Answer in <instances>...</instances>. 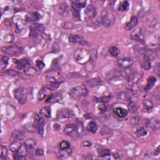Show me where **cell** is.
<instances>
[{
  "label": "cell",
  "instance_id": "1",
  "mask_svg": "<svg viewBox=\"0 0 160 160\" xmlns=\"http://www.w3.org/2000/svg\"><path fill=\"white\" fill-rule=\"evenodd\" d=\"M88 95V90L84 85L76 86L71 89L69 95L75 99H79L83 97H86Z\"/></svg>",
  "mask_w": 160,
  "mask_h": 160
},
{
  "label": "cell",
  "instance_id": "2",
  "mask_svg": "<svg viewBox=\"0 0 160 160\" xmlns=\"http://www.w3.org/2000/svg\"><path fill=\"white\" fill-rule=\"evenodd\" d=\"M74 57L76 61L81 63V64H85L88 62L90 58V53L87 49H78L76 50L74 53Z\"/></svg>",
  "mask_w": 160,
  "mask_h": 160
},
{
  "label": "cell",
  "instance_id": "3",
  "mask_svg": "<svg viewBox=\"0 0 160 160\" xmlns=\"http://www.w3.org/2000/svg\"><path fill=\"white\" fill-rule=\"evenodd\" d=\"M1 50L5 54L11 56H18L23 52V48L16 45L10 46H4L1 48Z\"/></svg>",
  "mask_w": 160,
  "mask_h": 160
},
{
  "label": "cell",
  "instance_id": "4",
  "mask_svg": "<svg viewBox=\"0 0 160 160\" xmlns=\"http://www.w3.org/2000/svg\"><path fill=\"white\" fill-rule=\"evenodd\" d=\"M15 97L19 104L24 105L27 100V94L26 90L21 87L17 88L15 91Z\"/></svg>",
  "mask_w": 160,
  "mask_h": 160
},
{
  "label": "cell",
  "instance_id": "5",
  "mask_svg": "<svg viewBox=\"0 0 160 160\" xmlns=\"http://www.w3.org/2000/svg\"><path fill=\"white\" fill-rule=\"evenodd\" d=\"M74 116V113L71 109H59L57 113V119L59 121H64L72 118Z\"/></svg>",
  "mask_w": 160,
  "mask_h": 160
},
{
  "label": "cell",
  "instance_id": "6",
  "mask_svg": "<svg viewBox=\"0 0 160 160\" xmlns=\"http://www.w3.org/2000/svg\"><path fill=\"white\" fill-rule=\"evenodd\" d=\"M101 21L103 26H105V27H109L115 24L116 22V17L111 13H106L103 16Z\"/></svg>",
  "mask_w": 160,
  "mask_h": 160
},
{
  "label": "cell",
  "instance_id": "7",
  "mask_svg": "<svg viewBox=\"0 0 160 160\" xmlns=\"http://www.w3.org/2000/svg\"><path fill=\"white\" fill-rule=\"evenodd\" d=\"M29 35L31 37H36L39 33H41L45 30L44 26L41 24H33L29 27Z\"/></svg>",
  "mask_w": 160,
  "mask_h": 160
},
{
  "label": "cell",
  "instance_id": "8",
  "mask_svg": "<svg viewBox=\"0 0 160 160\" xmlns=\"http://www.w3.org/2000/svg\"><path fill=\"white\" fill-rule=\"evenodd\" d=\"M141 59H140V63H141V68L145 70H149L151 68V63L149 56L143 53L139 56Z\"/></svg>",
  "mask_w": 160,
  "mask_h": 160
},
{
  "label": "cell",
  "instance_id": "9",
  "mask_svg": "<svg viewBox=\"0 0 160 160\" xmlns=\"http://www.w3.org/2000/svg\"><path fill=\"white\" fill-rule=\"evenodd\" d=\"M68 40L70 43H74V44H75V43H78V44L82 45H86L89 44L82 36L78 35L71 34L69 36Z\"/></svg>",
  "mask_w": 160,
  "mask_h": 160
},
{
  "label": "cell",
  "instance_id": "10",
  "mask_svg": "<svg viewBox=\"0 0 160 160\" xmlns=\"http://www.w3.org/2000/svg\"><path fill=\"white\" fill-rule=\"evenodd\" d=\"M133 60L130 58H123L119 59L118 61L119 67L123 69L129 68L133 65Z\"/></svg>",
  "mask_w": 160,
  "mask_h": 160
},
{
  "label": "cell",
  "instance_id": "11",
  "mask_svg": "<svg viewBox=\"0 0 160 160\" xmlns=\"http://www.w3.org/2000/svg\"><path fill=\"white\" fill-rule=\"evenodd\" d=\"M142 74L139 72H133L128 76V83L130 84L136 85L141 80Z\"/></svg>",
  "mask_w": 160,
  "mask_h": 160
},
{
  "label": "cell",
  "instance_id": "12",
  "mask_svg": "<svg viewBox=\"0 0 160 160\" xmlns=\"http://www.w3.org/2000/svg\"><path fill=\"white\" fill-rule=\"evenodd\" d=\"M41 19V15L38 12H31L25 16V19L27 22H36Z\"/></svg>",
  "mask_w": 160,
  "mask_h": 160
},
{
  "label": "cell",
  "instance_id": "13",
  "mask_svg": "<svg viewBox=\"0 0 160 160\" xmlns=\"http://www.w3.org/2000/svg\"><path fill=\"white\" fill-rule=\"evenodd\" d=\"M52 89L48 87H45L42 88L38 93V99L39 101L44 99L45 98H47L50 95H51Z\"/></svg>",
  "mask_w": 160,
  "mask_h": 160
},
{
  "label": "cell",
  "instance_id": "14",
  "mask_svg": "<svg viewBox=\"0 0 160 160\" xmlns=\"http://www.w3.org/2000/svg\"><path fill=\"white\" fill-rule=\"evenodd\" d=\"M138 18L135 16H133L131 18V19H130L125 25L126 30H127V31H130V30L135 28L136 26V25H138Z\"/></svg>",
  "mask_w": 160,
  "mask_h": 160
},
{
  "label": "cell",
  "instance_id": "15",
  "mask_svg": "<svg viewBox=\"0 0 160 160\" xmlns=\"http://www.w3.org/2000/svg\"><path fill=\"white\" fill-rule=\"evenodd\" d=\"M85 15L86 17L91 18L96 15V8L93 5H89L86 8L85 10Z\"/></svg>",
  "mask_w": 160,
  "mask_h": 160
},
{
  "label": "cell",
  "instance_id": "16",
  "mask_svg": "<svg viewBox=\"0 0 160 160\" xmlns=\"http://www.w3.org/2000/svg\"><path fill=\"white\" fill-rule=\"evenodd\" d=\"M30 65V60L28 58H22L18 61L16 63V67L19 70L25 69Z\"/></svg>",
  "mask_w": 160,
  "mask_h": 160
},
{
  "label": "cell",
  "instance_id": "17",
  "mask_svg": "<svg viewBox=\"0 0 160 160\" xmlns=\"http://www.w3.org/2000/svg\"><path fill=\"white\" fill-rule=\"evenodd\" d=\"M131 38L136 41H143V35L141 29L138 28L135 29L131 35Z\"/></svg>",
  "mask_w": 160,
  "mask_h": 160
},
{
  "label": "cell",
  "instance_id": "18",
  "mask_svg": "<svg viewBox=\"0 0 160 160\" xmlns=\"http://www.w3.org/2000/svg\"><path fill=\"white\" fill-rule=\"evenodd\" d=\"M85 84L88 86L89 87H95V86H97L99 85H101L102 84V81L101 79L99 78H93L91 79L87 80L85 82Z\"/></svg>",
  "mask_w": 160,
  "mask_h": 160
},
{
  "label": "cell",
  "instance_id": "19",
  "mask_svg": "<svg viewBox=\"0 0 160 160\" xmlns=\"http://www.w3.org/2000/svg\"><path fill=\"white\" fill-rule=\"evenodd\" d=\"M71 9L73 18H74L76 21H80V20H81V17H80V9L73 4V3H72Z\"/></svg>",
  "mask_w": 160,
  "mask_h": 160
},
{
  "label": "cell",
  "instance_id": "20",
  "mask_svg": "<svg viewBox=\"0 0 160 160\" xmlns=\"http://www.w3.org/2000/svg\"><path fill=\"white\" fill-rule=\"evenodd\" d=\"M76 125L75 124H68L65 126L64 128V133L66 136L71 135L73 133L75 132Z\"/></svg>",
  "mask_w": 160,
  "mask_h": 160
},
{
  "label": "cell",
  "instance_id": "21",
  "mask_svg": "<svg viewBox=\"0 0 160 160\" xmlns=\"http://www.w3.org/2000/svg\"><path fill=\"white\" fill-rule=\"evenodd\" d=\"M146 25L149 28H155L158 24V21L154 16H149L146 19Z\"/></svg>",
  "mask_w": 160,
  "mask_h": 160
},
{
  "label": "cell",
  "instance_id": "22",
  "mask_svg": "<svg viewBox=\"0 0 160 160\" xmlns=\"http://www.w3.org/2000/svg\"><path fill=\"white\" fill-rule=\"evenodd\" d=\"M36 145V140L33 138H29L27 139L25 142V145L26 146V147L28 148L29 150V152L31 151L32 150L34 149L35 146Z\"/></svg>",
  "mask_w": 160,
  "mask_h": 160
},
{
  "label": "cell",
  "instance_id": "23",
  "mask_svg": "<svg viewBox=\"0 0 160 160\" xmlns=\"http://www.w3.org/2000/svg\"><path fill=\"white\" fill-rule=\"evenodd\" d=\"M156 83V78L155 76H150V77L148 79L147 84H146L145 90L146 91H148L149 90L151 89L153 86H154L155 84Z\"/></svg>",
  "mask_w": 160,
  "mask_h": 160
},
{
  "label": "cell",
  "instance_id": "24",
  "mask_svg": "<svg viewBox=\"0 0 160 160\" xmlns=\"http://www.w3.org/2000/svg\"><path fill=\"white\" fill-rule=\"evenodd\" d=\"M11 137L15 141H22L25 138V136L23 133L19 131H18V130H15L12 133Z\"/></svg>",
  "mask_w": 160,
  "mask_h": 160
},
{
  "label": "cell",
  "instance_id": "25",
  "mask_svg": "<svg viewBox=\"0 0 160 160\" xmlns=\"http://www.w3.org/2000/svg\"><path fill=\"white\" fill-rule=\"evenodd\" d=\"M87 130L93 134H95L98 130V126L96 123L94 121H90L87 125Z\"/></svg>",
  "mask_w": 160,
  "mask_h": 160
},
{
  "label": "cell",
  "instance_id": "26",
  "mask_svg": "<svg viewBox=\"0 0 160 160\" xmlns=\"http://www.w3.org/2000/svg\"><path fill=\"white\" fill-rule=\"evenodd\" d=\"M118 99L121 100V101H131V95H129V93H126V92H121L119 93V95H118Z\"/></svg>",
  "mask_w": 160,
  "mask_h": 160
},
{
  "label": "cell",
  "instance_id": "27",
  "mask_svg": "<svg viewBox=\"0 0 160 160\" xmlns=\"http://www.w3.org/2000/svg\"><path fill=\"white\" fill-rule=\"evenodd\" d=\"M114 112L119 118H124L128 115V111L123 108H116L115 109Z\"/></svg>",
  "mask_w": 160,
  "mask_h": 160
},
{
  "label": "cell",
  "instance_id": "28",
  "mask_svg": "<svg viewBox=\"0 0 160 160\" xmlns=\"http://www.w3.org/2000/svg\"><path fill=\"white\" fill-rule=\"evenodd\" d=\"M59 13L62 16H66L68 13V6L66 3H62L59 6Z\"/></svg>",
  "mask_w": 160,
  "mask_h": 160
},
{
  "label": "cell",
  "instance_id": "29",
  "mask_svg": "<svg viewBox=\"0 0 160 160\" xmlns=\"http://www.w3.org/2000/svg\"><path fill=\"white\" fill-rule=\"evenodd\" d=\"M21 146L22 145L20 143V141H15L10 145L9 148L11 151L16 153L19 149V148L21 147Z\"/></svg>",
  "mask_w": 160,
  "mask_h": 160
},
{
  "label": "cell",
  "instance_id": "30",
  "mask_svg": "<svg viewBox=\"0 0 160 160\" xmlns=\"http://www.w3.org/2000/svg\"><path fill=\"white\" fill-rule=\"evenodd\" d=\"M147 125L148 126L152 128L154 130H157L159 128L160 123L158 119H151L149 120Z\"/></svg>",
  "mask_w": 160,
  "mask_h": 160
},
{
  "label": "cell",
  "instance_id": "31",
  "mask_svg": "<svg viewBox=\"0 0 160 160\" xmlns=\"http://www.w3.org/2000/svg\"><path fill=\"white\" fill-rule=\"evenodd\" d=\"M40 114L42 116H45L46 118H50L51 117V108L49 106H46V107L43 108L41 110H40Z\"/></svg>",
  "mask_w": 160,
  "mask_h": 160
},
{
  "label": "cell",
  "instance_id": "32",
  "mask_svg": "<svg viewBox=\"0 0 160 160\" xmlns=\"http://www.w3.org/2000/svg\"><path fill=\"white\" fill-rule=\"evenodd\" d=\"M143 106H144V109H145L146 111L148 112H151L153 104L151 101H150L149 99H145L143 101Z\"/></svg>",
  "mask_w": 160,
  "mask_h": 160
},
{
  "label": "cell",
  "instance_id": "33",
  "mask_svg": "<svg viewBox=\"0 0 160 160\" xmlns=\"http://www.w3.org/2000/svg\"><path fill=\"white\" fill-rule=\"evenodd\" d=\"M48 81L51 83V86L53 88H58L59 85L61 84L62 81H58L57 79L53 77H49L48 79Z\"/></svg>",
  "mask_w": 160,
  "mask_h": 160
},
{
  "label": "cell",
  "instance_id": "34",
  "mask_svg": "<svg viewBox=\"0 0 160 160\" xmlns=\"http://www.w3.org/2000/svg\"><path fill=\"white\" fill-rule=\"evenodd\" d=\"M37 129H38L39 135L41 136H43V134H44V129H45V121H43V119H41L38 123Z\"/></svg>",
  "mask_w": 160,
  "mask_h": 160
},
{
  "label": "cell",
  "instance_id": "35",
  "mask_svg": "<svg viewBox=\"0 0 160 160\" xmlns=\"http://www.w3.org/2000/svg\"><path fill=\"white\" fill-rule=\"evenodd\" d=\"M128 111L131 113H135L137 112L138 109V106L136 103L133 101H130L128 106Z\"/></svg>",
  "mask_w": 160,
  "mask_h": 160
},
{
  "label": "cell",
  "instance_id": "36",
  "mask_svg": "<svg viewBox=\"0 0 160 160\" xmlns=\"http://www.w3.org/2000/svg\"><path fill=\"white\" fill-rule=\"evenodd\" d=\"M111 98H112V95H109L108 96H102V97H100V98H96L95 101L98 103H108L109 101H111Z\"/></svg>",
  "mask_w": 160,
  "mask_h": 160
},
{
  "label": "cell",
  "instance_id": "37",
  "mask_svg": "<svg viewBox=\"0 0 160 160\" xmlns=\"http://www.w3.org/2000/svg\"><path fill=\"white\" fill-rule=\"evenodd\" d=\"M16 27L17 32L19 33H21V34L22 32H26V28L25 27L24 24L23 23L21 19H20L18 22H16Z\"/></svg>",
  "mask_w": 160,
  "mask_h": 160
},
{
  "label": "cell",
  "instance_id": "38",
  "mask_svg": "<svg viewBox=\"0 0 160 160\" xmlns=\"http://www.w3.org/2000/svg\"><path fill=\"white\" fill-rule=\"evenodd\" d=\"M60 96H60L59 94H58V93H56V94H55V95L51 94L46 98L45 102L46 103H52V102H55L56 101H58Z\"/></svg>",
  "mask_w": 160,
  "mask_h": 160
},
{
  "label": "cell",
  "instance_id": "39",
  "mask_svg": "<svg viewBox=\"0 0 160 160\" xmlns=\"http://www.w3.org/2000/svg\"><path fill=\"white\" fill-rule=\"evenodd\" d=\"M136 134L138 137H143L148 134V131L144 127H141L136 130Z\"/></svg>",
  "mask_w": 160,
  "mask_h": 160
},
{
  "label": "cell",
  "instance_id": "40",
  "mask_svg": "<svg viewBox=\"0 0 160 160\" xmlns=\"http://www.w3.org/2000/svg\"><path fill=\"white\" fill-rule=\"evenodd\" d=\"M109 51L111 55L114 58H118L120 53L119 50L115 46H113V47L110 48L109 49Z\"/></svg>",
  "mask_w": 160,
  "mask_h": 160
},
{
  "label": "cell",
  "instance_id": "41",
  "mask_svg": "<svg viewBox=\"0 0 160 160\" xmlns=\"http://www.w3.org/2000/svg\"><path fill=\"white\" fill-rule=\"evenodd\" d=\"M98 152V156L100 157H106V156H108L110 155L111 151L110 150L106 148H103L99 150Z\"/></svg>",
  "mask_w": 160,
  "mask_h": 160
},
{
  "label": "cell",
  "instance_id": "42",
  "mask_svg": "<svg viewBox=\"0 0 160 160\" xmlns=\"http://www.w3.org/2000/svg\"><path fill=\"white\" fill-rule=\"evenodd\" d=\"M129 2L127 1H125L122 2L121 4L119 5V6L118 7V9L119 11H127V10L129 9Z\"/></svg>",
  "mask_w": 160,
  "mask_h": 160
},
{
  "label": "cell",
  "instance_id": "43",
  "mask_svg": "<svg viewBox=\"0 0 160 160\" xmlns=\"http://www.w3.org/2000/svg\"><path fill=\"white\" fill-rule=\"evenodd\" d=\"M72 3H73L79 9H81L85 7L86 5V1H85V0H76V1H72Z\"/></svg>",
  "mask_w": 160,
  "mask_h": 160
},
{
  "label": "cell",
  "instance_id": "44",
  "mask_svg": "<svg viewBox=\"0 0 160 160\" xmlns=\"http://www.w3.org/2000/svg\"><path fill=\"white\" fill-rule=\"evenodd\" d=\"M36 69L34 67H29L25 71V73L28 76H33L36 74Z\"/></svg>",
  "mask_w": 160,
  "mask_h": 160
},
{
  "label": "cell",
  "instance_id": "45",
  "mask_svg": "<svg viewBox=\"0 0 160 160\" xmlns=\"http://www.w3.org/2000/svg\"><path fill=\"white\" fill-rule=\"evenodd\" d=\"M75 132L76 133V134L79 135H81L82 133L84 132V128H83V126L81 124V123H79V124L76 125V129H75Z\"/></svg>",
  "mask_w": 160,
  "mask_h": 160
},
{
  "label": "cell",
  "instance_id": "46",
  "mask_svg": "<svg viewBox=\"0 0 160 160\" xmlns=\"http://www.w3.org/2000/svg\"><path fill=\"white\" fill-rule=\"evenodd\" d=\"M69 147H70V144L66 141H63L59 144V148L61 150L67 149L69 148Z\"/></svg>",
  "mask_w": 160,
  "mask_h": 160
},
{
  "label": "cell",
  "instance_id": "47",
  "mask_svg": "<svg viewBox=\"0 0 160 160\" xmlns=\"http://www.w3.org/2000/svg\"><path fill=\"white\" fill-rule=\"evenodd\" d=\"M7 154H8V150L6 149L4 146H1V158H3L5 159L6 158V156H7Z\"/></svg>",
  "mask_w": 160,
  "mask_h": 160
},
{
  "label": "cell",
  "instance_id": "48",
  "mask_svg": "<svg viewBox=\"0 0 160 160\" xmlns=\"http://www.w3.org/2000/svg\"><path fill=\"white\" fill-rule=\"evenodd\" d=\"M140 121H141V119H140L139 118L137 117V116H136V117H133L131 119V121L132 125L134 126H138Z\"/></svg>",
  "mask_w": 160,
  "mask_h": 160
},
{
  "label": "cell",
  "instance_id": "49",
  "mask_svg": "<svg viewBox=\"0 0 160 160\" xmlns=\"http://www.w3.org/2000/svg\"><path fill=\"white\" fill-rule=\"evenodd\" d=\"M36 66H37V67H38L40 70L43 69V68H45V64L44 63V62L41 61V60H38V61H36Z\"/></svg>",
  "mask_w": 160,
  "mask_h": 160
},
{
  "label": "cell",
  "instance_id": "50",
  "mask_svg": "<svg viewBox=\"0 0 160 160\" xmlns=\"http://www.w3.org/2000/svg\"><path fill=\"white\" fill-rule=\"evenodd\" d=\"M63 28L66 29H70L73 28V25L71 23H69V22L64 23V24L63 25Z\"/></svg>",
  "mask_w": 160,
  "mask_h": 160
},
{
  "label": "cell",
  "instance_id": "51",
  "mask_svg": "<svg viewBox=\"0 0 160 160\" xmlns=\"http://www.w3.org/2000/svg\"><path fill=\"white\" fill-rule=\"evenodd\" d=\"M8 58L6 56H3L1 57V63L3 65H4L5 67H6V66L8 64Z\"/></svg>",
  "mask_w": 160,
  "mask_h": 160
},
{
  "label": "cell",
  "instance_id": "52",
  "mask_svg": "<svg viewBox=\"0 0 160 160\" xmlns=\"http://www.w3.org/2000/svg\"><path fill=\"white\" fill-rule=\"evenodd\" d=\"M14 158L15 159H17V160H24L26 159V158L25 156H22V155H20L18 153H16V154L14 155Z\"/></svg>",
  "mask_w": 160,
  "mask_h": 160
},
{
  "label": "cell",
  "instance_id": "53",
  "mask_svg": "<svg viewBox=\"0 0 160 160\" xmlns=\"http://www.w3.org/2000/svg\"><path fill=\"white\" fill-rule=\"evenodd\" d=\"M98 108L100 112H105L106 110V106L105 105H101L98 106Z\"/></svg>",
  "mask_w": 160,
  "mask_h": 160
},
{
  "label": "cell",
  "instance_id": "54",
  "mask_svg": "<svg viewBox=\"0 0 160 160\" xmlns=\"http://www.w3.org/2000/svg\"><path fill=\"white\" fill-rule=\"evenodd\" d=\"M35 154L36 156H43L44 155V152H43V150L41 149H37L35 151Z\"/></svg>",
  "mask_w": 160,
  "mask_h": 160
},
{
  "label": "cell",
  "instance_id": "55",
  "mask_svg": "<svg viewBox=\"0 0 160 160\" xmlns=\"http://www.w3.org/2000/svg\"><path fill=\"white\" fill-rule=\"evenodd\" d=\"M6 73H8V74H9V75H13V76H16V75L18 74V72L15 71V70H13V69H9L7 71H6Z\"/></svg>",
  "mask_w": 160,
  "mask_h": 160
},
{
  "label": "cell",
  "instance_id": "56",
  "mask_svg": "<svg viewBox=\"0 0 160 160\" xmlns=\"http://www.w3.org/2000/svg\"><path fill=\"white\" fill-rule=\"evenodd\" d=\"M155 71L156 73V75L158 76H160V67H159V63H158L156 65L155 68Z\"/></svg>",
  "mask_w": 160,
  "mask_h": 160
},
{
  "label": "cell",
  "instance_id": "57",
  "mask_svg": "<svg viewBox=\"0 0 160 160\" xmlns=\"http://www.w3.org/2000/svg\"><path fill=\"white\" fill-rule=\"evenodd\" d=\"M60 128H61V126H60V125L58 124V123H55V125L53 126V129L56 130V131H58Z\"/></svg>",
  "mask_w": 160,
  "mask_h": 160
},
{
  "label": "cell",
  "instance_id": "58",
  "mask_svg": "<svg viewBox=\"0 0 160 160\" xmlns=\"http://www.w3.org/2000/svg\"><path fill=\"white\" fill-rule=\"evenodd\" d=\"M159 154V146H158L157 148L155 150V156H158Z\"/></svg>",
  "mask_w": 160,
  "mask_h": 160
},
{
  "label": "cell",
  "instance_id": "59",
  "mask_svg": "<svg viewBox=\"0 0 160 160\" xmlns=\"http://www.w3.org/2000/svg\"><path fill=\"white\" fill-rule=\"evenodd\" d=\"M83 145L84 146H91V143L88 141H85V142H83Z\"/></svg>",
  "mask_w": 160,
  "mask_h": 160
}]
</instances>
